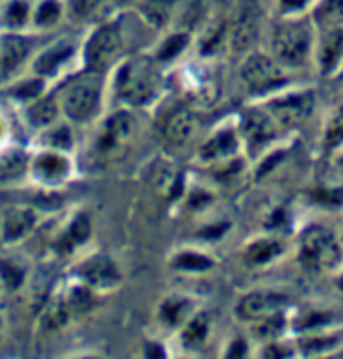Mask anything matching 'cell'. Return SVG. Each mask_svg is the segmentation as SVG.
I'll return each mask as SVG.
<instances>
[{
  "mask_svg": "<svg viewBox=\"0 0 343 359\" xmlns=\"http://www.w3.org/2000/svg\"><path fill=\"white\" fill-rule=\"evenodd\" d=\"M315 50V25L301 15L285 16L271 32V57L285 69H303Z\"/></svg>",
  "mask_w": 343,
  "mask_h": 359,
  "instance_id": "1",
  "label": "cell"
},
{
  "mask_svg": "<svg viewBox=\"0 0 343 359\" xmlns=\"http://www.w3.org/2000/svg\"><path fill=\"white\" fill-rule=\"evenodd\" d=\"M343 261V245L328 227L314 225L301 233L300 263L315 273L335 269Z\"/></svg>",
  "mask_w": 343,
  "mask_h": 359,
  "instance_id": "2",
  "label": "cell"
},
{
  "mask_svg": "<svg viewBox=\"0 0 343 359\" xmlns=\"http://www.w3.org/2000/svg\"><path fill=\"white\" fill-rule=\"evenodd\" d=\"M241 81L251 95L265 97L279 90H285L289 85L285 67H281L271 55H251L241 67Z\"/></svg>",
  "mask_w": 343,
  "mask_h": 359,
  "instance_id": "3",
  "label": "cell"
},
{
  "mask_svg": "<svg viewBox=\"0 0 343 359\" xmlns=\"http://www.w3.org/2000/svg\"><path fill=\"white\" fill-rule=\"evenodd\" d=\"M287 295L273 291V289H257L243 295L239 303H237V317L243 321H251V323H263L275 317H281L285 311Z\"/></svg>",
  "mask_w": 343,
  "mask_h": 359,
  "instance_id": "4",
  "label": "cell"
},
{
  "mask_svg": "<svg viewBox=\"0 0 343 359\" xmlns=\"http://www.w3.org/2000/svg\"><path fill=\"white\" fill-rule=\"evenodd\" d=\"M315 97L309 90H285L267 102V113L277 125H297L314 113Z\"/></svg>",
  "mask_w": 343,
  "mask_h": 359,
  "instance_id": "5",
  "label": "cell"
},
{
  "mask_svg": "<svg viewBox=\"0 0 343 359\" xmlns=\"http://www.w3.org/2000/svg\"><path fill=\"white\" fill-rule=\"evenodd\" d=\"M119 32L114 27H105L100 29L86 46V65L95 71H102L111 65L114 55L119 53Z\"/></svg>",
  "mask_w": 343,
  "mask_h": 359,
  "instance_id": "6",
  "label": "cell"
},
{
  "mask_svg": "<svg viewBox=\"0 0 343 359\" xmlns=\"http://www.w3.org/2000/svg\"><path fill=\"white\" fill-rule=\"evenodd\" d=\"M317 62L323 76H329L343 67V27L321 30L317 44Z\"/></svg>",
  "mask_w": 343,
  "mask_h": 359,
  "instance_id": "7",
  "label": "cell"
},
{
  "mask_svg": "<svg viewBox=\"0 0 343 359\" xmlns=\"http://www.w3.org/2000/svg\"><path fill=\"white\" fill-rule=\"evenodd\" d=\"M121 95L130 102H143L149 99L153 93V83H151V72L144 65H129L125 71L121 72L119 81Z\"/></svg>",
  "mask_w": 343,
  "mask_h": 359,
  "instance_id": "8",
  "label": "cell"
},
{
  "mask_svg": "<svg viewBox=\"0 0 343 359\" xmlns=\"http://www.w3.org/2000/svg\"><path fill=\"white\" fill-rule=\"evenodd\" d=\"M99 101V90L88 83L72 85L65 95V111L76 121H85L95 113V107Z\"/></svg>",
  "mask_w": 343,
  "mask_h": 359,
  "instance_id": "9",
  "label": "cell"
},
{
  "mask_svg": "<svg viewBox=\"0 0 343 359\" xmlns=\"http://www.w3.org/2000/svg\"><path fill=\"white\" fill-rule=\"evenodd\" d=\"M275 133H277V123L267 111H253L245 121L247 143L253 153H257L259 149H263L271 139H275Z\"/></svg>",
  "mask_w": 343,
  "mask_h": 359,
  "instance_id": "10",
  "label": "cell"
},
{
  "mask_svg": "<svg viewBox=\"0 0 343 359\" xmlns=\"http://www.w3.org/2000/svg\"><path fill=\"white\" fill-rule=\"evenodd\" d=\"M135 129V123H133V116L127 113H119L114 115L109 123H107V129L102 133V141L100 147L107 149V151H113L116 147H121L123 143H127L133 135Z\"/></svg>",
  "mask_w": 343,
  "mask_h": 359,
  "instance_id": "11",
  "label": "cell"
},
{
  "mask_svg": "<svg viewBox=\"0 0 343 359\" xmlns=\"http://www.w3.org/2000/svg\"><path fill=\"white\" fill-rule=\"evenodd\" d=\"M281 255H283V243L273 237L257 239L245 249V261H247V265H253V267L267 265Z\"/></svg>",
  "mask_w": 343,
  "mask_h": 359,
  "instance_id": "12",
  "label": "cell"
},
{
  "mask_svg": "<svg viewBox=\"0 0 343 359\" xmlns=\"http://www.w3.org/2000/svg\"><path fill=\"white\" fill-rule=\"evenodd\" d=\"M311 20L319 30L343 27V0H319L314 6Z\"/></svg>",
  "mask_w": 343,
  "mask_h": 359,
  "instance_id": "13",
  "label": "cell"
},
{
  "mask_svg": "<svg viewBox=\"0 0 343 359\" xmlns=\"http://www.w3.org/2000/svg\"><path fill=\"white\" fill-rule=\"evenodd\" d=\"M257 30V6L253 2H249V4H245L243 8H241V15H239V20H237V27H235V43L243 48V46H247V44L255 39Z\"/></svg>",
  "mask_w": 343,
  "mask_h": 359,
  "instance_id": "14",
  "label": "cell"
},
{
  "mask_svg": "<svg viewBox=\"0 0 343 359\" xmlns=\"http://www.w3.org/2000/svg\"><path fill=\"white\" fill-rule=\"evenodd\" d=\"M195 129H197L195 118L189 113H185V111H181V113H177L169 121V125H167V139L173 144H185L195 135Z\"/></svg>",
  "mask_w": 343,
  "mask_h": 359,
  "instance_id": "15",
  "label": "cell"
},
{
  "mask_svg": "<svg viewBox=\"0 0 343 359\" xmlns=\"http://www.w3.org/2000/svg\"><path fill=\"white\" fill-rule=\"evenodd\" d=\"M27 50L29 46L25 44V41H18V39L6 41L0 53V76H8V72L15 71L22 62V58L27 57Z\"/></svg>",
  "mask_w": 343,
  "mask_h": 359,
  "instance_id": "16",
  "label": "cell"
},
{
  "mask_svg": "<svg viewBox=\"0 0 343 359\" xmlns=\"http://www.w3.org/2000/svg\"><path fill=\"white\" fill-rule=\"evenodd\" d=\"M85 277L93 285H111L116 281V269L109 259L99 257L88 263L85 269Z\"/></svg>",
  "mask_w": 343,
  "mask_h": 359,
  "instance_id": "17",
  "label": "cell"
},
{
  "mask_svg": "<svg viewBox=\"0 0 343 359\" xmlns=\"http://www.w3.org/2000/svg\"><path fill=\"white\" fill-rule=\"evenodd\" d=\"M235 149H237V137H235V133L233 130H223V133H219L215 139H211L207 143V147L203 149V153L211 158L229 157V155L235 153Z\"/></svg>",
  "mask_w": 343,
  "mask_h": 359,
  "instance_id": "18",
  "label": "cell"
},
{
  "mask_svg": "<svg viewBox=\"0 0 343 359\" xmlns=\"http://www.w3.org/2000/svg\"><path fill=\"white\" fill-rule=\"evenodd\" d=\"M88 233H90L88 219H86V217H79V219L72 223L71 227H69V231L65 233V237L60 239L58 249H60V251H65V253H69L74 245L85 243L86 239H88Z\"/></svg>",
  "mask_w": 343,
  "mask_h": 359,
  "instance_id": "19",
  "label": "cell"
},
{
  "mask_svg": "<svg viewBox=\"0 0 343 359\" xmlns=\"http://www.w3.org/2000/svg\"><path fill=\"white\" fill-rule=\"evenodd\" d=\"M34 223V217L27 213V211H15L6 217V223H4V235L6 239H18L22 237L25 233H29V229Z\"/></svg>",
  "mask_w": 343,
  "mask_h": 359,
  "instance_id": "20",
  "label": "cell"
},
{
  "mask_svg": "<svg viewBox=\"0 0 343 359\" xmlns=\"http://www.w3.org/2000/svg\"><path fill=\"white\" fill-rule=\"evenodd\" d=\"M67 161L57 155H43L36 161V172L43 179H60L67 175Z\"/></svg>",
  "mask_w": 343,
  "mask_h": 359,
  "instance_id": "21",
  "label": "cell"
},
{
  "mask_svg": "<svg viewBox=\"0 0 343 359\" xmlns=\"http://www.w3.org/2000/svg\"><path fill=\"white\" fill-rule=\"evenodd\" d=\"M69 55H71V46H57V48L43 55V58L36 62V71L41 74H53L67 60Z\"/></svg>",
  "mask_w": 343,
  "mask_h": 359,
  "instance_id": "22",
  "label": "cell"
},
{
  "mask_svg": "<svg viewBox=\"0 0 343 359\" xmlns=\"http://www.w3.org/2000/svg\"><path fill=\"white\" fill-rule=\"evenodd\" d=\"M175 267L183 271H207L213 267V261L209 257H203L199 253H181L175 259Z\"/></svg>",
  "mask_w": 343,
  "mask_h": 359,
  "instance_id": "23",
  "label": "cell"
},
{
  "mask_svg": "<svg viewBox=\"0 0 343 359\" xmlns=\"http://www.w3.org/2000/svg\"><path fill=\"white\" fill-rule=\"evenodd\" d=\"M323 143H325V149H337L339 144H343V109L331 118Z\"/></svg>",
  "mask_w": 343,
  "mask_h": 359,
  "instance_id": "24",
  "label": "cell"
},
{
  "mask_svg": "<svg viewBox=\"0 0 343 359\" xmlns=\"http://www.w3.org/2000/svg\"><path fill=\"white\" fill-rule=\"evenodd\" d=\"M55 115H57L55 102L43 101L32 107V111H30V121H32L34 125H46V123H51V121L55 118Z\"/></svg>",
  "mask_w": 343,
  "mask_h": 359,
  "instance_id": "25",
  "label": "cell"
},
{
  "mask_svg": "<svg viewBox=\"0 0 343 359\" xmlns=\"http://www.w3.org/2000/svg\"><path fill=\"white\" fill-rule=\"evenodd\" d=\"M187 305L185 302H179V299H171V302H167L163 305V309H161V313H163V319L167 321V323H179L181 321V317L185 313Z\"/></svg>",
  "mask_w": 343,
  "mask_h": 359,
  "instance_id": "26",
  "label": "cell"
},
{
  "mask_svg": "<svg viewBox=\"0 0 343 359\" xmlns=\"http://www.w3.org/2000/svg\"><path fill=\"white\" fill-rule=\"evenodd\" d=\"M187 44V36L185 34H179V36H173L169 39L167 43L163 44V48H161V53H159V57L165 58V60H169V58L177 57L181 50H183V46Z\"/></svg>",
  "mask_w": 343,
  "mask_h": 359,
  "instance_id": "27",
  "label": "cell"
},
{
  "mask_svg": "<svg viewBox=\"0 0 343 359\" xmlns=\"http://www.w3.org/2000/svg\"><path fill=\"white\" fill-rule=\"evenodd\" d=\"M205 335H207V323H205V319H195L185 331V339L193 345L201 344L205 339Z\"/></svg>",
  "mask_w": 343,
  "mask_h": 359,
  "instance_id": "28",
  "label": "cell"
},
{
  "mask_svg": "<svg viewBox=\"0 0 343 359\" xmlns=\"http://www.w3.org/2000/svg\"><path fill=\"white\" fill-rule=\"evenodd\" d=\"M309 4H311V0H279V8L285 16L301 15Z\"/></svg>",
  "mask_w": 343,
  "mask_h": 359,
  "instance_id": "29",
  "label": "cell"
},
{
  "mask_svg": "<svg viewBox=\"0 0 343 359\" xmlns=\"http://www.w3.org/2000/svg\"><path fill=\"white\" fill-rule=\"evenodd\" d=\"M0 275H2V279H4V283H6L8 287H18L20 281H22V271H18L16 267L6 265V263L0 265Z\"/></svg>",
  "mask_w": 343,
  "mask_h": 359,
  "instance_id": "30",
  "label": "cell"
},
{
  "mask_svg": "<svg viewBox=\"0 0 343 359\" xmlns=\"http://www.w3.org/2000/svg\"><path fill=\"white\" fill-rule=\"evenodd\" d=\"M58 18V4L57 2H46L41 6V11H39V15H36V20L41 22V25H51V22H55Z\"/></svg>",
  "mask_w": 343,
  "mask_h": 359,
  "instance_id": "31",
  "label": "cell"
},
{
  "mask_svg": "<svg viewBox=\"0 0 343 359\" xmlns=\"http://www.w3.org/2000/svg\"><path fill=\"white\" fill-rule=\"evenodd\" d=\"M71 305L76 311H86L93 305V297L86 289H76L71 295Z\"/></svg>",
  "mask_w": 343,
  "mask_h": 359,
  "instance_id": "32",
  "label": "cell"
},
{
  "mask_svg": "<svg viewBox=\"0 0 343 359\" xmlns=\"http://www.w3.org/2000/svg\"><path fill=\"white\" fill-rule=\"evenodd\" d=\"M6 18H8V22L11 25H22L25 20H27V6L22 4V2H13L11 4V8H8V13H6Z\"/></svg>",
  "mask_w": 343,
  "mask_h": 359,
  "instance_id": "33",
  "label": "cell"
},
{
  "mask_svg": "<svg viewBox=\"0 0 343 359\" xmlns=\"http://www.w3.org/2000/svg\"><path fill=\"white\" fill-rule=\"evenodd\" d=\"M72 6H74L76 13L86 15V13H90L97 6V0H72Z\"/></svg>",
  "mask_w": 343,
  "mask_h": 359,
  "instance_id": "34",
  "label": "cell"
},
{
  "mask_svg": "<svg viewBox=\"0 0 343 359\" xmlns=\"http://www.w3.org/2000/svg\"><path fill=\"white\" fill-rule=\"evenodd\" d=\"M39 88H41V83H39V81H34V83H27V85L20 86V88L16 90V95H18V97H32V95H36V93H39Z\"/></svg>",
  "mask_w": 343,
  "mask_h": 359,
  "instance_id": "35",
  "label": "cell"
},
{
  "mask_svg": "<svg viewBox=\"0 0 343 359\" xmlns=\"http://www.w3.org/2000/svg\"><path fill=\"white\" fill-rule=\"evenodd\" d=\"M55 139H57L55 143H57L58 147H69V143H71V141H69V130L67 129H58V133L55 135Z\"/></svg>",
  "mask_w": 343,
  "mask_h": 359,
  "instance_id": "36",
  "label": "cell"
},
{
  "mask_svg": "<svg viewBox=\"0 0 343 359\" xmlns=\"http://www.w3.org/2000/svg\"><path fill=\"white\" fill-rule=\"evenodd\" d=\"M339 287L343 289V277H342V279H339Z\"/></svg>",
  "mask_w": 343,
  "mask_h": 359,
  "instance_id": "37",
  "label": "cell"
},
{
  "mask_svg": "<svg viewBox=\"0 0 343 359\" xmlns=\"http://www.w3.org/2000/svg\"><path fill=\"white\" fill-rule=\"evenodd\" d=\"M342 76H343V67H342Z\"/></svg>",
  "mask_w": 343,
  "mask_h": 359,
  "instance_id": "38",
  "label": "cell"
}]
</instances>
